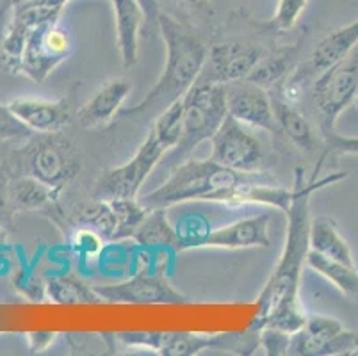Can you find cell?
<instances>
[{
	"label": "cell",
	"instance_id": "cell-1",
	"mask_svg": "<svg viewBox=\"0 0 358 356\" xmlns=\"http://www.w3.org/2000/svg\"><path fill=\"white\" fill-rule=\"evenodd\" d=\"M346 173H334L324 178H317V173L310 180L305 178V169L294 171L292 200L287 215V237L284 251L280 255L276 267L273 269L268 283L264 285L262 294L257 299L259 312L253 319L252 332H259L264 326H275L287 333H294L303 328L307 321L299 287L301 273L307 264V255L310 251L308 234H310V196L312 192L334 185L344 180Z\"/></svg>",
	"mask_w": 358,
	"mask_h": 356
},
{
	"label": "cell",
	"instance_id": "cell-2",
	"mask_svg": "<svg viewBox=\"0 0 358 356\" xmlns=\"http://www.w3.org/2000/svg\"><path fill=\"white\" fill-rule=\"evenodd\" d=\"M292 189L280 187L264 180L262 171L244 173L227 168L213 159L187 161L173 166L168 180L139 196V201L148 211L169 208L185 201H216L227 207L241 205H268L278 211H289Z\"/></svg>",
	"mask_w": 358,
	"mask_h": 356
},
{
	"label": "cell",
	"instance_id": "cell-3",
	"mask_svg": "<svg viewBox=\"0 0 358 356\" xmlns=\"http://www.w3.org/2000/svg\"><path fill=\"white\" fill-rule=\"evenodd\" d=\"M159 32L166 47L164 70L141 102L132 107H123L120 118L155 120L171 104L182 100L200 78L209 50L203 41L166 13L159 16Z\"/></svg>",
	"mask_w": 358,
	"mask_h": 356
},
{
	"label": "cell",
	"instance_id": "cell-4",
	"mask_svg": "<svg viewBox=\"0 0 358 356\" xmlns=\"http://www.w3.org/2000/svg\"><path fill=\"white\" fill-rule=\"evenodd\" d=\"M182 134V100L168 107L154 120L145 141L129 162L118 168L107 169L96 180L93 196L95 200L115 198H138L139 189L164 159L169 150L180 141Z\"/></svg>",
	"mask_w": 358,
	"mask_h": 356
},
{
	"label": "cell",
	"instance_id": "cell-5",
	"mask_svg": "<svg viewBox=\"0 0 358 356\" xmlns=\"http://www.w3.org/2000/svg\"><path fill=\"white\" fill-rule=\"evenodd\" d=\"M227 114V86L198 78L182 98V134L173 148L171 168L187 161L200 143L210 141Z\"/></svg>",
	"mask_w": 358,
	"mask_h": 356
},
{
	"label": "cell",
	"instance_id": "cell-6",
	"mask_svg": "<svg viewBox=\"0 0 358 356\" xmlns=\"http://www.w3.org/2000/svg\"><path fill=\"white\" fill-rule=\"evenodd\" d=\"M358 100V43L353 50L312 83V104L323 132L335 130L337 118Z\"/></svg>",
	"mask_w": 358,
	"mask_h": 356
},
{
	"label": "cell",
	"instance_id": "cell-7",
	"mask_svg": "<svg viewBox=\"0 0 358 356\" xmlns=\"http://www.w3.org/2000/svg\"><path fill=\"white\" fill-rule=\"evenodd\" d=\"M103 303L115 305H184L191 299L175 289L168 280L166 266L143 264L132 278L113 285L95 287Z\"/></svg>",
	"mask_w": 358,
	"mask_h": 356
},
{
	"label": "cell",
	"instance_id": "cell-8",
	"mask_svg": "<svg viewBox=\"0 0 358 356\" xmlns=\"http://www.w3.org/2000/svg\"><path fill=\"white\" fill-rule=\"evenodd\" d=\"M73 54V38L70 31L54 20L36 27L25 41L18 73H24L32 83L45 84L61 64Z\"/></svg>",
	"mask_w": 358,
	"mask_h": 356
},
{
	"label": "cell",
	"instance_id": "cell-9",
	"mask_svg": "<svg viewBox=\"0 0 358 356\" xmlns=\"http://www.w3.org/2000/svg\"><path fill=\"white\" fill-rule=\"evenodd\" d=\"M269 215L257 214L229 223L214 230L187 228L178 225V251L191 248H223V250H246V248H269Z\"/></svg>",
	"mask_w": 358,
	"mask_h": 356
},
{
	"label": "cell",
	"instance_id": "cell-10",
	"mask_svg": "<svg viewBox=\"0 0 358 356\" xmlns=\"http://www.w3.org/2000/svg\"><path fill=\"white\" fill-rule=\"evenodd\" d=\"M210 155L214 162L244 173L262 171L266 155L260 141L236 118L227 114L220 129L210 137Z\"/></svg>",
	"mask_w": 358,
	"mask_h": 356
},
{
	"label": "cell",
	"instance_id": "cell-11",
	"mask_svg": "<svg viewBox=\"0 0 358 356\" xmlns=\"http://www.w3.org/2000/svg\"><path fill=\"white\" fill-rule=\"evenodd\" d=\"M358 43V20L351 22L350 25L331 31L324 36L314 47V50L307 55L303 63L298 64L296 70L289 75L285 80V94L287 100L294 97V93H301L308 84H312L319 75L327 71L328 68L346 57L355 45Z\"/></svg>",
	"mask_w": 358,
	"mask_h": 356
},
{
	"label": "cell",
	"instance_id": "cell-12",
	"mask_svg": "<svg viewBox=\"0 0 358 356\" xmlns=\"http://www.w3.org/2000/svg\"><path fill=\"white\" fill-rule=\"evenodd\" d=\"M68 2L70 0H24L13 4L8 31L2 41V54L6 63L15 68V71L20 66L29 34L40 25L61 20Z\"/></svg>",
	"mask_w": 358,
	"mask_h": 356
},
{
	"label": "cell",
	"instance_id": "cell-13",
	"mask_svg": "<svg viewBox=\"0 0 358 356\" xmlns=\"http://www.w3.org/2000/svg\"><path fill=\"white\" fill-rule=\"evenodd\" d=\"M236 335H198L187 332H130L116 333V339L130 348L152 349L162 356H194L213 348H229Z\"/></svg>",
	"mask_w": 358,
	"mask_h": 356
},
{
	"label": "cell",
	"instance_id": "cell-14",
	"mask_svg": "<svg viewBox=\"0 0 358 356\" xmlns=\"http://www.w3.org/2000/svg\"><path fill=\"white\" fill-rule=\"evenodd\" d=\"M264 55L266 52L262 50V47L246 41L230 39L216 43L207 50V59L200 77L221 84L243 80L248 78Z\"/></svg>",
	"mask_w": 358,
	"mask_h": 356
},
{
	"label": "cell",
	"instance_id": "cell-15",
	"mask_svg": "<svg viewBox=\"0 0 358 356\" xmlns=\"http://www.w3.org/2000/svg\"><path fill=\"white\" fill-rule=\"evenodd\" d=\"M29 157V171L47 185L61 191L79 173V161L73 148L55 134H45Z\"/></svg>",
	"mask_w": 358,
	"mask_h": 356
},
{
	"label": "cell",
	"instance_id": "cell-16",
	"mask_svg": "<svg viewBox=\"0 0 358 356\" xmlns=\"http://www.w3.org/2000/svg\"><path fill=\"white\" fill-rule=\"evenodd\" d=\"M224 86H227V111L230 116L246 127L278 132L275 111H273V98L268 90L257 86L248 78L229 83Z\"/></svg>",
	"mask_w": 358,
	"mask_h": 356
},
{
	"label": "cell",
	"instance_id": "cell-17",
	"mask_svg": "<svg viewBox=\"0 0 358 356\" xmlns=\"http://www.w3.org/2000/svg\"><path fill=\"white\" fill-rule=\"evenodd\" d=\"M18 122L32 134H59L73 122V107L70 98L41 100V98H15L8 104Z\"/></svg>",
	"mask_w": 358,
	"mask_h": 356
},
{
	"label": "cell",
	"instance_id": "cell-18",
	"mask_svg": "<svg viewBox=\"0 0 358 356\" xmlns=\"http://www.w3.org/2000/svg\"><path fill=\"white\" fill-rule=\"evenodd\" d=\"M132 91V83L127 78H109L99 91L77 111L75 120L83 129H103L110 125L123 109V104Z\"/></svg>",
	"mask_w": 358,
	"mask_h": 356
},
{
	"label": "cell",
	"instance_id": "cell-19",
	"mask_svg": "<svg viewBox=\"0 0 358 356\" xmlns=\"http://www.w3.org/2000/svg\"><path fill=\"white\" fill-rule=\"evenodd\" d=\"M115 9L116 45L123 68L130 70L139 61V36L146 22L145 11L138 0H110Z\"/></svg>",
	"mask_w": 358,
	"mask_h": 356
},
{
	"label": "cell",
	"instance_id": "cell-20",
	"mask_svg": "<svg viewBox=\"0 0 358 356\" xmlns=\"http://www.w3.org/2000/svg\"><path fill=\"white\" fill-rule=\"evenodd\" d=\"M308 244L310 250L321 253L324 257L337 262L357 266L350 244L344 239V235L338 232L337 223L330 215H319L310 223V234H308Z\"/></svg>",
	"mask_w": 358,
	"mask_h": 356
},
{
	"label": "cell",
	"instance_id": "cell-21",
	"mask_svg": "<svg viewBox=\"0 0 358 356\" xmlns=\"http://www.w3.org/2000/svg\"><path fill=\"white\" fill-rule=\"evenodd\" d=\"M59 191L47 185L36 176H20L9 184L8 204L15 211H41L57 201Z\"/></svg>",
	"mask_w": 358,
	"mask_h": 356
},
{
	"label": "cell",
	"instance_id": "cell-22",
	"mask_svg": "<svg viewBox=\"0 0 358 356\" xmlns=\"http://www.w3.org/2000/svg\"><path fill=\"white\" fill-rule=\"evenodd\" d=\"M273 111H275L278 132H284L289 141L298 148L310 152L317 141H315L314 127L307 118L299 113L289 100L278 97L273 98Z\"/></svg>",
	"mask_w": 358,
	"mask_h": 356
},
{
	"label": "cell",
	"instance_id": "cell-23",
	"mask_svg": "<svg viewBox=\"0 0 358 356\" xmlns=\"http://www.w3.org/2000/svg\"><path fill=\"white\" fill-rule=\"evenodd\" d=\"M307 266L321 274L324 280L334 283L351 301H358V266L337 262L315 251H308Z\"/></svg>",
	"mask_w": 358,
	"mask_h": 356
},
{
	"label": "cell",
	"instance_id": "cell-24",
	"mask_svg": "<svg viewBox=\"0 0 358 356\" xmlns=\"http://www.w3.org/2000/svg\"><path fill=\"white\" fill-rule=\"evenodd\" d=\"M47 294L57 305H100L103 303L95 287H90L75 274H57L48 278Z\"/></svg>",
	"mask_w": 358,
	"mask_h": 356
},
{
	"label": "cell",
	"instance_id": "cell-25",
	"mask_svg": "<svg viewBox=\"0 0 358 356\" xmlns=\"http://www.w3.org/2000/svg\"><path fill=\"white\" fill-rule=\"evenodd\" d=\"M299 45H294V47L282 48V50L275 52L271 55H264L259 64L253 68L252 73L248 75V80L264 87V90H269L276 84L285 83L289 75L292 73L291 68L294 64V55Z\"/></svg>",
	"mask_w": 358,
	"mask_h": 356
},
{
	"label": "cell",
	"instance_id": "cell-26",
	"mask_svg": "<svg viewBox=\"0 0 358 356\" xmlns=\"http://www.w3.org/2000/svg\"><path fill=\"white\" fill-rule=\"evenodd\" d=\"M168 208H152L148 211L143 223L139 225L134 239L141 246H162L173 248L178 251V232L177 227L169 223Z\"/></svg>",
	"mask_w": 358,
	"mask_h": 356
},
{
	"label": "cell",
	"instance_id": "cell-27",
	"mask_svg": "<svg viewBox=\"0 0 358 356\" xmlns=\"http://www.w3.org/2000/svg\"><path fill=\"white\" fill-rule=\"evenodd\" d=\"M113 207L116 218L115 241L130 239L138 232L139 225L148 214V208L139 201V198H115L107 200Z\"/></svg>",
	"mask_w": 358,
	"mask_h": 356
},
{
	"label": "cell",
	"instance_id": "cell-28",
	"mask_svg": "<svg viewBox=\"0 0 358 356\" xmlns=\"http://www.w3.org/2000/svg\"><path fill=\"white\" fill-rule=\"evenodd\" d=\"M83 227L93 228L106 241H115L116 218L109 201L96 200L91 207H87L83 215Z\"/></svg>",
	"mask_w": 358,
	"mask_h": 356
},
{
	"label": "cell",
	"instance_id": "cell-29",
	"mask_svg": "<svg viewBox=\"0 0 358 356\" xmlns=\"http://www.w3.org/2000/svg\"><path fill=\"white\" fill-rule=\"evenodd\" d=\"M308 0H278L276 4V13L269 20V27L275 31H291L298 24L299 16L307 8Z\"/></svg>",
	"mask_w": 358,
	"mask_h": 356
},
{
	"label": "cell",
	"instance_id": "cell-30",
	"mask_svg": "<svg viewBox=\"0 0 358 356\" xmlns=\"http://www.w3.org/2000/svg\"><path fill=\"white\" fill-rule=\"evenodd\" d=\"M257 333H259V344L262 346L266 355H289V344H291L292 333L275 328V326H264V328H260Z\"/></svg>",
	"mask_w": 358,
	"mask_h": 356
},
{
	"label": "cell",
	"instance_id": "cell-31",
	"mask_svg": "<svg viewBox=\"0 0 358 356\" xmlns=\"http://www.w3.org/2000/svg\"><path fill=\"white\" fill-rule=\"evenodd\" d=\"M31 136V130L16 120L9 107L0 104V141H18V139H27Z\"/></svg>",
	"mask_w": 358,
	"mask_h": 356
},
{
	"label": "cell",
	"instance_id": "cell-32",
	"mask_svg": "<svg viewBox=\"0 0 358 356\" xmlns=\"http://www.w3.org/2000/svg\"><path fill=\"white\" fill-rule=\"evenodd\" d=\"M103 241L106 239H103L99 232H95L90 227H83L75 232L73 239H71V246H73V250L77 253L87 259V257H93V255L100 253V250L103 246Z\"/></svg>",
	"mask_w": 358,
	"mask_h": 356
},
{
	"label": "cell",
	"instance_id": "cell-33",
	"mask_svg": "<svg viewBox=\"0 0 358 356\" xmlns=\"http://www.w3.org/2000/svg\"><path fill=\"white\" fill-rule=\"evenodd\" d=\"M323 141L327 145V152L335 155H358V137L341 136L335 130L323 132Z\"/></svg>",
	"mask_w": 358,
	"mask_h": 356
},
{
	"label": "cell",
	"instance_id": "cell-34",
	"mask_svg": "<svg viewBox=\"0 0 358 356\" xmlns=\"http://www.w3.org/2000/svg\"><path fill=\"white\" fill-rule=\"evenodd\" d=\"M55 333L54 332H34L29 333V348L32 353L45 351L48 346L54 342Z\"/></svg>",
	"mask_w": 358,
	"mask_h": 356
},
{
	"label": "cell",
	"instance_id": "cell-35",
	"mask_svg": "<svg viewBox=\"0 0 358 356\" xmlns=\"http://www.w3.org/2000/svg\"><path fill=\"white\" fill-rule=\"evenodd\" d=\"M141 4L143 11L146 16V25L148 29H157L159 31V16H161V8H159V0H138Z\"/></svg>",
	"mask_w": 358,
	"mask_h": 356
},
{
	"label": "cell",
	"instance_id": "cell-36",
	"mask_svg": "<svg viewBox=\"0 0 358 356\" xmlns=\"http://www.w3.org/2000/svg\"><path fill=\"white\" fill-rule=\"evenodd\" d=\"M161 2V0H159ZM162 2H178V4H185V6H191V8L198 9V11H203V13H209L213 15V8H210V2L209 0H162Z\"/></svg>",
	"mask_w": 358,
	"mask_h": 356
},
{
	"label": "cell",
	"instance_id": "cell-37",
	"mask_svg": "<svg viewBox=\"0 0 358 356\" xmlns=\"http://www.w3.org/2000/svg\"><path fill=\"white\" fill-rule=\"evenodd\" d=\"M8 207H9L8 198H2V196H0V225H2V223H4V221H6V214H8Z\"/></svg>",
	"mask_w": 358,
	"mask_h": 356
},
{
	"label": "cell",
	"instance_id": "cell-38",
	"mask_svg": "<svg viewBox=\"0 0 358 356\" xmlns=\"http://www.w3.org/2000/svg\"><path fill=\"white\" fill-rule=\"evenodd\" d=\"M11 6L13 8V0H0V15H4V9Z\"/></svg>",
	"mask_w": 358,
	"mask_h": 356
},
{
	"label": "cell",
	"instance_id": "cell-39",
	"mask_svg": "<svg viewBox=\"0 0 358 356\" xmlns=\"http://www.w3.org/2000/svg\"><path fill=\"white\" fill-rule=\"evenodd\" d=\"M15 2H24V0H13V4H15Z\"/></svg>",
	"mask_w": 358,
	"mask_h": 356
},
{
	"label": "cell",
	"instance_id": "cell-40",
	"mask_svg": "<svg viewBox=\"0 0 358 356\" xmlns=\"http://www.w3.org/2000/svg\"><path fill=\"white\" fill-rule=\"evenodd\" d=\"M357 107H358V100H357Z\"/></svg>",
	"mask_w": 358,
	"mask_h": 356
}]
</instances>
